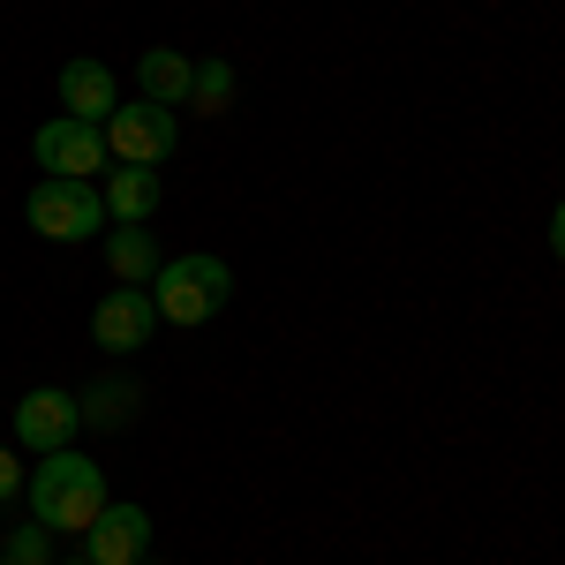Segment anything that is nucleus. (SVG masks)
Returning <instances> with one entry per match:
<instances>
[{
  "mask_svg": "<svg viewBox=\"0 0 565 565\" xmlns=\"http://www.w3.org/2000/svg\"><path fill=\"white\" fill-rule=\"evenodd\" d=\"M23 498H31V521L53 527V535H84L98 521V505H106V468L76 452V445H61V452H45L39 468L23 476Z\"/></svg>",
  "mask_w": 565,
  "mask_h": 565,
  "instance_id": "f257e3e1",
  "label": "nucleus"
},
{
  "mask_svg": "<svg viewBox=\"0 0 565 565\" xmlns=\"http://www.w3.org/2000/svg\"><path fill=\"white\" fill-rule=\"evenodd\" d=\"M226 295H234V271H226V257H212V249H189V257H167L159 264V279H151V309H159V324H212L218 309H226Z\"/></svg>",
  "mask_w": 565,
  "mask_h": 565,
  "instance_id": "f03ea898",
  "label": "nucleus"
},
{
  "mask_svg": "<svg viewBox=\"0 0 565 565\" xmlns=\"http://www.w3.org/2000/svg\"><path fill=\"white\" fill-rule=\"evenodd\" d=\"M23 218H31V234H45V242H90V234L114 226V218H106V196H98V181H61V174H45L39 189H31Z\"/></svg>",
  "mask_w": 565,
  "mask_h": 565,
  "instance_id": "7ed1b4c3",
  "label": "nucleus"
},
{
  "mask_svg": "<svg viewBox=\"0 0 565 565\" xmlns=\"http://www.w3.org/2000/svg\"><path fill=\"white\" fill-rule=\"evenodd\" d=\"M174 143H181V114L174 106L136 98V106H114V114H106V151H114L121 167H167Z\"/></svg>",
  "mask_w": 565,
  "mask_h": 565,
  "instance_id": "20e7f679",
  "label": "nucleus"
},
{
  "mask_svg": "<svg viewBox=\"0 0 565 565\" xmlns=\"http://www.w3.org/2000/svg\"><path fill=\"white\" fill-rule=\"evenodd\" d=\"M31 159H39L45 174H61V181H90L98 167H114L106 129H90V121H76V114H53V121L31 136Z\"/></svg>",
  "mask_w": 565,
  "mask_h": 565,
  "instance_id": "39448f33",
  "label": "nucleus"
},
{
  "mask_svg": "<svg viewBox=\"0 0 565 565\" xmlns=\"http://www.w3.org/2000/svg\"><path fill=\"white\" fill-rule=\"evenodd\" d=\"M76 430H84V407H76V392L61 385H39L15 399V445L23 452H61V445H76Z\"/></svg>",
  "mask_w": 565,
  "mask_h": 565,
  "instance_id": "423d86ee",
  "label": "nucleus"
},
{
  "mask_svg": "<svg viewBox=\"0 0 565 565\" xmlns=\"http://www.w3.org/2000/svg\"><path fill=\"white\" fill-rule=\"evenodd\" d=\"M151 332H159L151 287H114L106 302L90 309V348H106V354H136V348H151Z\"/></svg>",
  "mask_w": 565,
  "mask_h": 565,
  "instance_id": "0eeeda50",
  "label": "nucleus"
},
{
  "mask_svg": "<svg viewBox=\"0 0 565 565\" xmlns=\"http://www.w3.org/2000/svg\"><path fill=\"white\" fill-rule=\"evenodd\" d=\"M84 558L90 565H136V558H151V513L143 505H98V521L84 527Z\"/></svg>",
  "mask_w": 565,
  "mask_h": 565,
  "instance_id": "6e6552de",
  "label": "nucleus"
},
{
  "mask_svg": "<svg viewBox=\"0 0 565 565\" xmlns=\"http://www.w3.org/2000/svg\"><path fill=\"white\" fill-rule=\"evenodd\" d=\"M121 106V84H114V68L106 61H68L61 68V114H76V121H90V129H106V114Z\"/></svg>",
  "mask_w": 565,
  "mask_h": 565,
  "instance_id": "1a4fd4ad",
  "label": "nucleus"
},
{
  "mask_svg": "<svg viewBox=\"0 0 565 565\" xmlns=\"http://www.w3.org/2000/svg\"><path fill=\"white\" fill-rule=\"evenodd\" d=\"M98 196H106V218L114 226H143V218L167 204V181H159V167H114Z\"/></svg>",
  "mask_w": 565,
  "mask_h": 565,
  "instance_id": "9d476101",
  "label": "nucleus"
},
{
  "mask_svg": "<svg viewBox=\"0 0 565 565\" xmlns=\"http://www.w3.org/2000/svg\"><path fill=\"white\" fill-rule=\"evenodd\" d=\"M189 84H196V61L174 53V45H151V53L136 61V90H143L151 106H189Z\"/></svg>",
  "mask_w": 565,
  "mask_h": 565,
  "instance_id": "9b49d317",
  "label": "nucleus"
},
{
  "mask_svg": "<svg viewBox=\"0 0 565 565\" xmlns=\"http://www.w3.org/2000/svg\"><path fill=\"white\" fill-rule=\"evenodd\" d=\"M98 242H106V264H114L121 287H151L159 264H167V257H159V242H151V226H106Z\"/></svg>",
  "mask_w": 565,
  "mask_h": 565,
  "instance_id": "f8f14e48",
  "label": "nucleus"
},
{
  "mask_svg": "<svg viewBox=\"0 0 565 565\" xmlns=\"http://www.w3.org/2000/svg\"><path fill=\"white\" fill-rule=\"evenodd\" d=\"M76 407H84V423H90V430H129V423H136V407H143V392H136L129 377H98L90 392H76Z\"/></svg>",
  "mask_w": 565,
  "mask_h": 565,
  "instance_id": "ddd939ff",
  "label": "nucleus"
},
{
  "mask_svg": "<svg viewBox=\"0 0 565 565\" xmlns=\"http://www.w3.org/2000/svg\"><path fill=\"white\" fill-rule=\"evenodd\" d=\"M189 106H196V114H226V106H234V68H226V61H196Z\"/></svg>",
  "mask_w": 565,
  "mask_h": 565,
  "instance_id": "4468645a",
  "label": "nucleus"
},
{
  "mask_svg": "<svg viewBox=\"0 0 565 565\" xmlns=\"http://www.w3.org/2000/svg\"><path fill=\"white\" fill-rule=\"evenodd\" d=\"M0 558L8 565H53V527H8V543H0Z\"/></svg>",
  "mask_w": 565,
  "mask_h": 565,
  "instance_id": "2eb2a0df",
  "label": "nucleus"
},
{
  "mask_svg": "<svg viewBox=\"0 0 565 565\" xmlns=\"http://www.w3.org/2000/svg\"><path fill=\"white\" fill-rule=\"evenodd\" d=\"M15 490H23V460H15V452H0V505H8Z\"/></svg>",
  "mask_w": 565,
  "mask_h": 565,
  "instance_id": "dca6fc26",
  "label": "nucleus"
},
{
  "mask_svg": "<svg viewBox=\"0 0 565 565\" xmlns=\"http://www.w3.org/2000/svg\"><path fill=\"white\" fill-rule=\"evenodd\" d=\"M551 257L565 264V196H558V212H551Z\"/></svg>",
  "mask_w": 565,
  "mask_h": 565,
  "instance_id": "f3484780",
  "label": "nucleus"
},
{
  "mask_svg": "<svg viewBox=\"0 0 565 565\" xmlns=\"http://www.w3.org/2000/svg\"><path fill=\"white\" fill-rule=\"evenodd\" d=\"M61 565H90V558H61Z\"/></svg>",
  "mask_w": 565,
  "mask_h": 565,
  "instance_id": "a211bd4d",
  "label": "nucleus"
},
{
  "mask_svg": "<svg viewBox=\"0 0 565 565\" xmlns=\"http://www.w3.org/2000/svg\"><path fill=\"white\" fill-rule=\"evenodd\" d=\"M136 565H151V558H136Z\"/></svg>",
  "mask_w": 565,
  "mask_h": 565,
  "instance_id": "6ab92c4d",
  "label": "nucleus"
},
{
  "mask_svg": "<svg viewBox=\"0 0 565 565\" xmlns=\"http://www.w3.org/2000/svg\"><path fill=\"white\" fill-rule=\"evenodd\" d=\"M0 565H8V558H0Z\"/></svg>",
  "mask_w": 565,
  "mask_h": 565,
  "instance_id": "aec40b11",
  "label": "nucleus"
}]
</instances>
